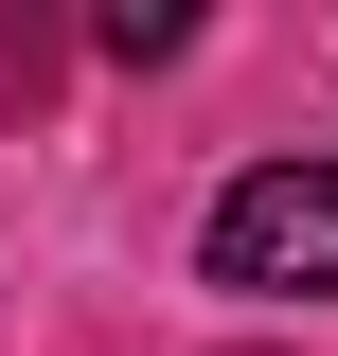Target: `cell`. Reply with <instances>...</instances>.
<instances>
[{"label": "cell", "mask_w": 338, "mask_h": 356, "mask_svg": "<svg viewBox=\"0 0 338 356\" xmlns=\"http://www.w3.org/2000/svg\"><path fill=\"white\" fill-rule=\"evenodd\" d=\"M214 285L232 303H321L338 285V161H267L214 196Z\"/></svg>", "instance_id": "obj_1"}]
</instances>
